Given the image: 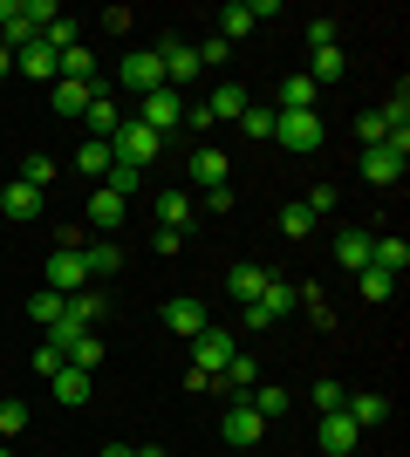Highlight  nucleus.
I'll return each instance as SVG.
<instances>
[{"instance_id": "39", "label": "nucleus", "mask_w": 410, "mask_h": 457, "mask_svg": "<svg viewBox=\"0 0 410 457\" xmlns=\"http://www.w3.org/2000/svg\"><path fill=\"white\" fill-rule=\"evenodd\" d=\"M356 287H363V301H390V294H397V280H390V273H376V267L356 273Z\"/></svg>"}, {"instance_id": "23", "label": "nucleus", "mask_w": 410, "mask_h": 457, "mask_svg": "<svg viewBox=\"0 0 410 457\" xmlns=\"http://www.w3.org/2000/svg\"><path fill=\"white\" fill-rule=\"evenodd\" d=\"M247 410H254L260 423L288 417V389H280V382H254V389H247Z\"/></svg>"}, {"instance_id": "14", "label": "nucleus", "mask_w": 410, "mask_h": 457, "mask_svg": "<svg viewBox=\"0 0 410 457\" xmlns=\"http://www.w3.org/2000/svg\"><path fill=\"white\" fill-rule=\"evenodd\" d=\"M123 212H130V198H123V191H110V185L89 191V232H117Z\"/></svg>"}, {"instance_id": "38", "label": "nucleus", "mask_w": 410, "mask_h": 457, "mask_svg": "<svg viewBox=\"0 0 410 457\" xmlns=\"http://www.w3.org/2000/svg\"><path fill=\"white\" fill-rule=\"evenodd\" d=\"M376 116H383V130H410V89H404V82H397V96Z\"/></svg>"}, {"instance_id": "13", "label": "nucleus", "mask_w": 410, "mask_h": 457, "mask_svg": "<svg viewBox=\"0 0 410 457\" xmlns=\"http://www.w3.org/2000/svg\"><path fill=\"white\" fill-rule=\"evenodd\" d=\"M117 123H123L117 96H110V89H103V82H96V96H89V110H82V130H89V137H103V144H110V137H117Z\"/></svg>"}, {"instance_id": "51", "label": "nucleus", "mask_w": 410, "mask_h": 457, "mask_svg": "<svg viewBox=\"0 0 410 457\" xmlns=\"http://www.w3.org/2000/svg\"><path fill=\"white\" fill-rule=\"evenodd\" d=\"M103 457H137V451H123V444H110V451H103Z\"/></svg>"}, {"instance_id": "5", "label": "nucleus", "mask_w": 410, "mask_h": 457, "mask_svg": "<svg viewBox=\"0 0 410 457\" xmlns=\"http://www.w3.org/2000/svg\"><path fill=\"white\" fill-rule=\"evenodd\" d=\"M48 287H55L62 301L89 287V267H82V246H55V253H48Z\"/></svg>"}, {"instance_id": "2", "label": "nucleus", "mask_w": 410, "mask_h": 457, "mask_svg": "<svg viewBox=\"0 0 410 457\" xmlns=\"http://www.w3.org/2000/svg\"><path fill=\"white\" fill-rule=\"evenodd\" d=\"M157 151H164V137L144 130L137 116H123L117 137H110V157H117V164H137V171H144V164H157Z\"/></svg>"}, {"instance_id": "29", "label": "nucleus", "mask_w": 410, "mask_h": 457, "mask_svg": "<svg viewBox=\"0 0 410 457\" xmlns=\"http://www.w3.org/2000/svg\"><path fill=\"white\" fill-rule=\"evenodd\" d=\"M308 82L322 89V82H342V41L335 48H308Z\"/></svg>"}, {"instance_id": "45", "label": "nucleus", "mask_w": 410, "mask_h": 457, "mask_svg": "<svg viewBox=\"0 0 410 457\" xmlns=\"http://www.w3.org/2000/svg\"><path fill=\"white\" fill-rule=\"evenodd\" d=\"M308 48H335V21H329V14L308 21Z\"/></svg>"}, {"instance_id": "50", "label": "nucleus", "mask_w": 410, "mask_h": 457, "mask_svg": "<svg viewBox=\"0 0 410 457\" xmlns=\"http://www.w3.org/2000/svg\"><path fill=\"white\" fill-rule=\"evenodd\" d=\"M0 76H14V48H0Z\"/></svg>"}, {"instance_id": "27", "label": "nucleus", "mask_w": 410, "mask_h": 457, "mask_svg": "<svg viewBox=\"0 0 410 457\" xmlns=\"http://www.w3.org/2000/svg\"><path fill=\"white\" fill-rule=\"evenodd\" d=\"M14 69H21V76H35V82H48V89H55V55H48L41 41H28V48H21V55H14Z\"/></svg>"}, {"instance_id": "26", "label": "nucleus", "mask_w": 410, "mask_h": 457, "mask_svg": "<svg viewBox=\"0 0 410 457\" xmlns=\"http://www.w3.org/2000/svg\"><path fill=\"white\" fill-rule=\"evenodd\" d=\"M342 410H349L356 430H376V423H390V396H349Z\"/></svg>"}, {"instance_id": "34", "label": "nucleus", "mask_w": 410, "mask_h": 457, "mask_svg": "<svg viewBox=\"0 0 410 457\" xmlns=\"http://www.w3.org/2000/svg\"><path fill=\"white\" fill-rule=\"evenodd\" d=\"M314 103H322V89L308 76H280V110H314Z\"/></svg>"}, {"instance_id": "54", "label": "nucleus", "mask_w": 410, "mask_h": 457, "mask_svg": "<svg viewBox=\"0 0 410 457\" xmlns=\"http://www.w3.org/2000/svg\"><path fill=\"white\" fill-rule=\"evenodd\" d=\"M0 178H7V171H0Z\"/></svg>"}, {"instance_id": "41", "label": "nucleus", "mask_w": 410, "mask_h": 457, "mask_svg": "<svg viewBox=\"0 0 410 457\" xmlns=\"http://www.w3.org/2000/svg\"><path fill=\"white\" fill-rule=\"evenodd\" d=\"M103 185H110V191H123V198H130V191L144 185V171H137V164H110V171H103Z\"/></svg>"}, {"instance_id": "33", "label": "nucleus", "mask_w": 410, "mask_h": 457, "mask_svg": "<svg viewBox=\"0 0 410 457\" xmlns=\"http://www.w3.org/2000/svg\"><path fill=\"white\" fill-rule=\"evenodd\" d=\"M55 178H62V164H55V157H48V151H35V157H21V185H35V191H48V185H55Z\"/></svg>"}, {"instance_id": "11", "label": "nucleus", "mask_w": 410, "mask_h": 457, "mask_svg": "<svg viewBox=\"0 0 410 457\" xmlns=\"http://www.w3.org/2000/svg\"><path fill=\"white\" fill-rule=\"evenodd\" d=\"M219 437L233 444V451H254V444L267 437V423H260L254 410H247V403H233V410H226V423H219Z\"/></svg>"}, {"instance_id": "7", "label": "nucleus", "mask_w": 410, "mask_h": 457, "mask_svg": "<svg viewBox=\"0 0 410 457\" xmlns=\"http://www.w3.org/2000/svg\"><path fill=\"white\" fill-rule=\"evenodd\" d=\"M185 178H192V185H205V191H219V185H233V157L213 151V144H198L192 164H185Z\"/></svg>"}, {"instance_id": "1", "label": "nucleus", "mask_w": 410, "mask_h": 457, "mask_svg": "<svg viewBox=\"0 0 410 457\" xmlns=\"http://www.w3.org/2000/svg\"><path fill=\"white\" fill-rule=\"evenodd\" d=\"M273 137L288 144V151H322V137H329V123H322V110H273Z\"/></svg>"}, {"instance_id": "15", "label": "nucleus", "mask_w": 410, "mask_h": 457, "mask_svg": "<svg viewBox=\"0 0 410 457\" xmlns=\"http://www.w3.org/2000/svg\"><path fill=\"white\" fill-rule=\"evenodd\" d=\"M356 444H363V430L349 423V410H329V417H322V451H329V457H349Z\"/></svg>"}, {"instance_id": "47", "label": "nucleus", "mask_w": 410, "mask_h": 457, "mask_svg": "<svg viewBox=\"0 0 410 457\" xmlns=\"http://www.w3.org/2000/svg\"><path fill=\"white\" fill-rule=\"evenodd\" d=\"M55 369H62V348L41 342V348H35V376H55Z\"/></svg>"}, {"instance_id": "20", "label": "nucleus", "mask_w": 410, "mask_h": 457, "mask_svg": "<svg viewBox=\"0 0 410 457\" xmlns=\"http://www.w3.org/2000/svg\"><path fill=\"white\" fill-rule=\"evenodd\" d=\"M157 226L185 239V232H192V198H185V191H157Z\"/></svg>"}, {"instance_id": "52", "label": "nucleus", "mask_w": 410, "mask_h": 457, "mask_svg": "<svg viewBox=\"0 0 410 457\" xmlns=\"http://www.w3.org/2000/svg\"><path fill=\"white\" fill-rule=\"evenodd\" d=\"M137 457H172V451H157V444H151V451H137Z\"/></svg>"}, {"instance_id": "16", "label": "nucleus", "mask_w": 410, "mask_h": 457, "mask_svg": "<svg viewBox=\"0 0 410 457\" xmlns=\"http://www.w3.org/2000/svg\"><path fill=\"white\" fill-rule=\"evenodd\" d=\"M0 212H7L14 226H28V219L41 212V191H35V185H21V178H7V185H0Z\"/></svg>"}, {"instance_id": "28", "label": "nucleus", "mask_w": 410, "mask_h": 457, "mask_svg": "<svg viewBox=\"0 0 410 457\" xmlns=\"http://www.w3.org/2000/svg\"><path fill=\"white\" fill-rule=\"evenodd\" d=\"M294 301H301V287H288V280H267V287H260V314H267V321H280V314H288V307Z\"/></svg>"}, {"instance_id": "10", "label": "nucleus", "mask_w": 410, "mask_h": 457, "mask_svg": "<svg viewBox=\"0 0 410 457\" xmlns=\"http://www.w3.org/2000/svg\"><path fill=\"white\" fill-rule=\"evenodd\" d=\"M404 164H410V151H397V144L363 151V178H370V185H404Z\"/></svg>"}, {"instance_id": "44", "label": "nucleus", "mask_w": 410, "mask_h": 457, "mask_svg": "<svg viewBox=\"0 0 410 457\" xmlns=\"http://www.w3.org/2000/svg\"><path fill=\"white\" fill-rule=\"evenodd\" d=\"M356 137H363V151H376V144H383V137H390V130H383V116H356Z\"/></svg>"}, {"instance_id": "40", "label": "nucleus", "mask_w": 410, "mask_h": 457, "mask_svg": "<svg viewBox=\"0 0 410 457\" xmlns=\"http://www.w3.org/2000/svg\"><path fill=\"white\" fill-rule=\"evenodd\" d=\"M308 403H314V410H322V417H329V410H342V403H349V396H342V382H329V376H322V382H314V389H308Z\"/></svg>"}, {"instance_id": "3", "label": "nucleus", "mask_w": 410, "mask_h": 457, "mask_svg": "<svg viewBox=\"0 0 410 457\" xmlns=\"http://www.w3.org/2000/svg\"><path fill=\"white\" fill-rule=\"evenodd\" d=\"M117 82H123V96H137V103H144L151 89H172V82H164V69H157V48H137V55H123Z\"/></svg>"}, {"instance_id": "25", "label": "nucleus", "mask_w": 410, "mask_h": 457, "mask_svg": "<svg viewBox=\"0 0 410 457\" xmlns=\"http://www.w3.org/2000/svg\"><path fill=\"white\" fill-rule=\"evenodd\" d=\"M41 48H48V55H69V48H76V41H82V21H69V14H55V21H48V28H41Z\"/></svg>"}, {"instance_id": "49", "label": "nucleus", "mask_w": 410, "mask_h": 457, "mask_svg": "<svg viewBox=\"0 0 410 457\" xmlns=\"http://www.w3.org/2000/svg\"><path fill=\"white\" fill-rule=\"evenodd\" d=\"M219 62H226V41L213 35V41H205V48H198V69H219Z\"/></svg>"}, {"instance_id": "6", "label": "nucleus", "mask_w": 410, "mask_h": 457, "mask_svg": "<svg viewBox=\"0 0 410 457\" xmlns=\"http://www.w3.org/2000/svg\"><path fill=\"white\" fill-rule=\"evenodd\" d=\"M185 348H192V369H205V376H219V369H226V362H233V355H239L226 328H205V335H192V342H185Z\"/></svg>"}, {"instance_id": "12", "label": "nucleus", "mask_w": 410, "mask_h": 457, "mask_svg": "<svg viewBox=\"0 0 410 457\" xmlns=\"http://www.w3.org/2000/svg\"><path fill=\"white\" fill-rule=\"evenodd\" d=\"M157 69H164L172 89H185V82L198 76V48H192V41H164V48H157Z\"/></svg>"}, {"instance_id": "17", "label": "nucleus", "mask_w": 410, "mask_h": 457, "mask_svg": "<svg viewBox=\"0 0 410 457\" xmlns=\"http://www.w3.org/2000/svg\"><path fill=\"white\" fill-rule=\"evenodd\" d=\"M89 96H96V82H55V89H48V103H55V116H62V123H82Z\"/></svg>"}, {"instance_id": "21", "label": "nucleus", "mask_w": 410, "mask_h": 457, "mask_svg": "<svg viewBox=\"0 0 410 457\" xmlns=\"http://www.w3.org/2000/svg\"><path fill=\"white\" fill-rule=\"evenodd\" d=\"M35 41V28H28V14H21V0H0V48H28Z\"/></svg>"}, {"instance_id": "19", "label": "nucleus", "mask_w": 410, "mask_h": 457, "mask_svg": "<svg viewBox=\"0 0 410 457\" xmlns=\"http://www.w3.org/2000/svg\"><path fill=\"white\" fill-rule=\"evenodd\" d=\"M254 382H260V362H254V355H233V362L219 369V389H226L233 403H247V389H254Z\"/></svg>"}, {"instance_id": "24", "label": "nucleus", "mask_w": 410, "mask_h": 457, "mask_svg": "<svg viewBox=\"0 0 410 457\" xmlns=\"http://www.w3.org/2000/svg\"><path fill=\"white\" fill-rule=\"evenodd\" d=\"M205 110H213V123H239V116H247V89H239V82H219V89L205 96Z\"/></svg>"}, {"instance_id": "46", "label": "nucleus", "mask_w": 410, "mask_h": 457, "mask_svg": "<svg viewBox=\"0 0 410 457\" xmlns=\"http://www.w3.org/2000/svg\"><path fill=\"white\" fill-rule=\"evenodd\" d=\"M301 205H308V212H314V219H322V212H335V185H314V191H308V198H301Z\"/></svg>"}, {"instance_id": "4", "label": "nucleus", "mask_w": 410, "mask_h": 457, "mask_svg": "<svg viewBox=\"0 0 410 457\" xmlns=\"http://www.w3.org/2000/svg\"><path fill=\"white\" fill-rule=\"evenodd\" d=\"M137 123H144V130H157V137L178 130V123H185V96H178V89H151L144 103H137Z\"/></svg>"}, {"instance_id": "8", "label": "nucleus", "mask_w": 410, "mask_h": 457, "mask_svg": "<svg viewBox=\"0 0 410 457\" xmlns=\"http://www.w3.org/2000/svg\"><path fill=\"white\" fill-rule=\"evenodd\" d=\"M164 328H172L178 342H192V335H205L213 321H205V307H198L192 294H172V301H164Z\"/></svg>"}, {"instance_id": "48", "label": "nucleus", "mask_w": 410, "mask_h": 457, "mask_svg": "<svg viewBox=\"0 0 410 457\" xmlns=\"http://www.w3.org/2000/svg\"><path fill=\"white\" fill-rule=\"evenodd\" d=\"M185 130H219V123H213V110H205V103H192V110H185Z\"/></svg>"}, {"instance_id": "43", "label": "nucleus", "mask_w": 410, "mask_h": 457, "mask_svg": "<svg viewBox=\"0 0 410 457\" xmlns=\"http://www.w3.org/2000/svg\"><path fill=\"white\" fill-rule=\"evenodd\" d=\"M239 130H247V137H273V110H260V103H247V116H239Z\"/></svg>"}, {"instance_id": "37", "label": "nucleus", "mask_w": 410, "mask_h": 457, "mask_svg": "<svg viewBox=\"0 0 410 457\" xmlns=\"http://www.w3.org/2000/svg\"><path fill=\"white\" fill-rule=\"evenodd\" d=\"M280 232H288V239H308V232H314V212L301 205V198H294V205H280Z\"/></svg>"}, {"instance_id": "31", "label": "nucleus", "mask_w": 410, "mask_h": 457, "mask_svg": "<svg viewBox=\"0 0 410 457\" xmlns=\"http://www.w3.org/2000/svg\"><path fill=\"white\" fill-rule=\"evenodd\" d=\"M110 164H117V157H110V144H103V137H82V151H76V171H82V178H103Z\"/></svg>"}, {"instance_id": "18", "label": "nucleus", "mask_w": 410, "mask_h": 457, "mask_svg": "<svg viewBox=\"0 0 410 457\" xmlns=\"http://www.w3.org/2000/svg\"><path fill=\"white\" fill-rule=\"evenodd\" d=\"M267 280H273L267 267H254V260H239V267L226 273V294H233L239 307H254V301H260V287H267Z\"/></svg>"}, {"instance_id": "35", "label": "nucleus", "mask_w": 410, "mask_h": 457, "mask_svg": "<svg viewBox=\"0 0 410 457\" xmlns=\"http://www.w3.org/2000/svg\"><path fill=\"white\" fill-rule=\"evenodd\" d=\"M254 28H260L254 7H239V0L226 7V14H219V41H239V35H254Z\"/></svg>"}, {"instance_id": "36", "label": "nucleus", "mask_w": 410, "mask_h": 457, "mask_svg": "<svg viewBox=\"0 0 410 457\" xmlns=\"http://www.w3.org/2000/svg\"><path fill=\"white\" fill-rule=\"evenodd\" d=\"M62 307H69V301H62L55 287H41L35 301H28V314H35V321H41V328H55V321H62Z\"/></svg>"}, {"instance_id": "9", "label": "nucleus", "mask_w": 410, "mask_h": 457, "mask_svg": "<svg viewBox=\"0 0 410 457\" xmlns=\"http://www.w3.org/2000/svg\"><path fill=\"white\" fill-rule=\"evenodd\" d=\"M48 389H55V403H69V410H82V403L96 396V376H89V369H76V362H62L55 376H48Z\"/></svg>"}, {"instance_id": "53", "label": "nucleus", "mask_w": 410, "mask_h": 457, "mask_svg": "<svg viewBox=\"0 0 410 457\" xmlns=\"http://www.w3.org/2000/svg\"><path fill=\"white\" fill-rule=\"evenodd\" d=\"M0 457H14V451H7V444H0Z\"/></svg>"}, {"instance_id": "22", "label": "nucleus", "mask_w": 410, "mask_h": 457, "mask_svg": "<svg viewBox=\"0 0 410 457\" xmlns=\"http://www.w3.org/2000/svg\"><path fill=\"white\" fill-rule=\"evenodd\" d=\"M82 267H89V287H96V280H110V273L123 267L117 239H89V246H82Z\"/></svg>"}, {"instance_id": "30", "label": "nucleus", "mask_w": 410, "mask_h": 457, "mask_svg": "<svg viewBox=\"0 0 410 457\" xmlns=\"http://www.w3.org/2000/svg\"><path fill=\"white\" fill-rule=\"evenodd\" d=\"M335 260H342V273H363L370 267V232H342V239H335Z\"/></svg>"}, {"instance_id": "42", "label": "nucleus", "mask_w": 410, "mask_h": 457, "mask_svg": "<svg viewBox=\"0 0 410 457\" xmlns=\"http://www.w3.org/2000/svg\"><path fill=\"white\" fill-rule=\"evenodd\" d=\"M28 430V403H0V444Z\"/></svg>"}, {"instance_id": "32", "label": "nucleus", "mask_w": 410, "mask_h": 457, "mask_svg": "<svg viewBox=\"0 0 410 457\" xmlns=\"http://www.w3.org/2000/svg\"><path fill=\"white\" fill-rule=\"evenodd\" d=\"M103 355H110V348H103V335L89 328V335H76V342H69V355H62V362H76V369H89V376H96Z\"/></svg>"}]
</instances>
